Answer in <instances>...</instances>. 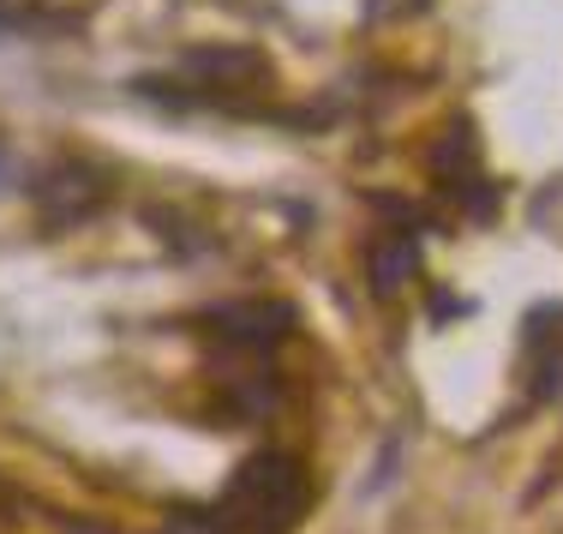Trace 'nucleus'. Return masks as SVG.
I'll use <instances>...</instances> for the list:
<instances>
[{"label":"nucleus","mask_w":563,"mask_h":534,"mask_svg":"<svg viewBox=\"0 0 563 534\" xmlns=\"http://www.w3.org/2000/svg\"><path fill=\"white\" fill-rule=\"evenodd\" d=\"M163 534H228V528H222L217 504H198V511H180V516H168V528H163Z\"/></svg>","instance_id":"f03ea898"},{"label":"nucleus","mask_w":563,"mask_h":534,"mask_svg":"<svg viewBox=\"0 0 563 534\" xmlns=\"http://www.w3.org/2000/svg\"><path fill=\"white\" fill-rule=\"evenodd\" d=\"M306 499H312L306 462L288 457V450H264V457L234 469L217 516L228 534H288L306 516Z\"/></svg>","instance_id":"f257e3e1"}]
</instances>
